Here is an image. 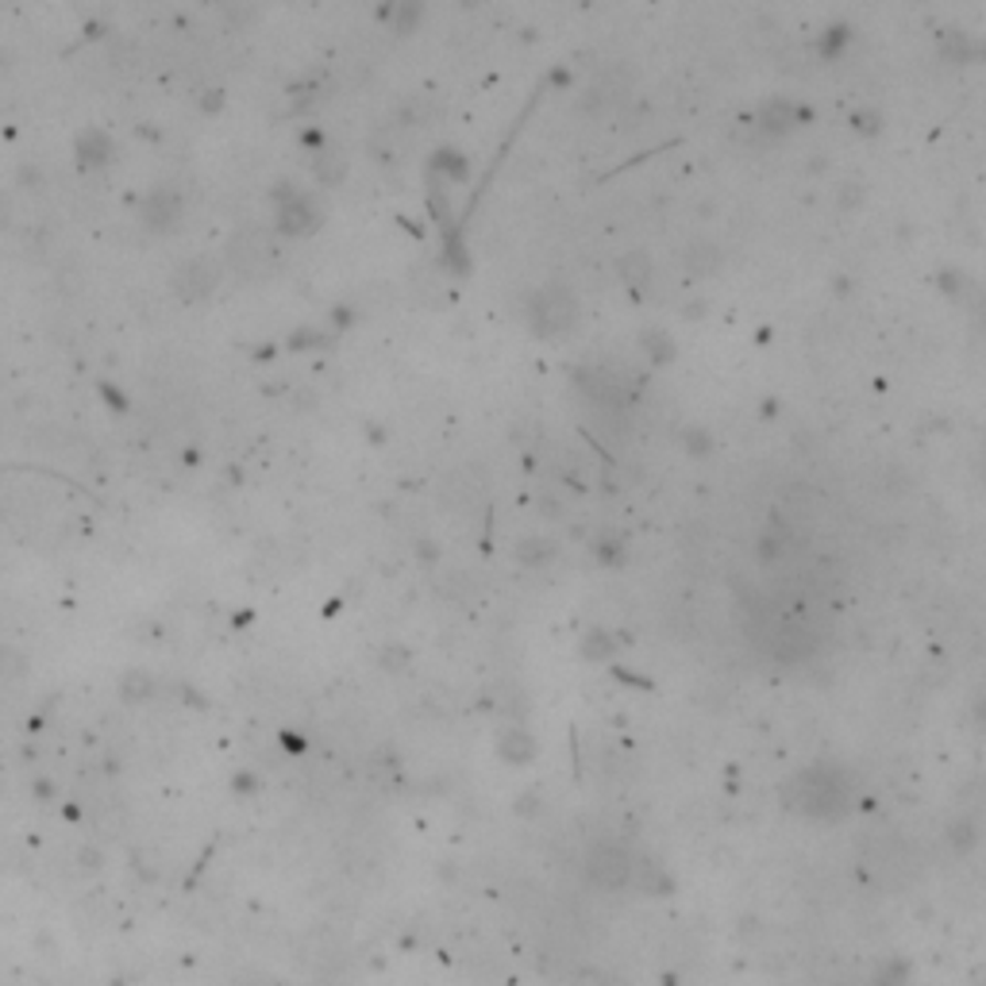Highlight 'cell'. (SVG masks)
<instances>
[{"instance_id": "cell-1", "label": "cell", "mask_w": 986, "mask_h": 986, "mask_svg": "<svg viewBox=\"0 0 986 986\" xmlns=\"http://www.w3.org/2000/svg\"><path fill=\"white\" fill-rule=\"evenodd\" d=\"M239 986H289V983L270 979V975H244V979H239Z\"/></svg>"}]
</instances>
